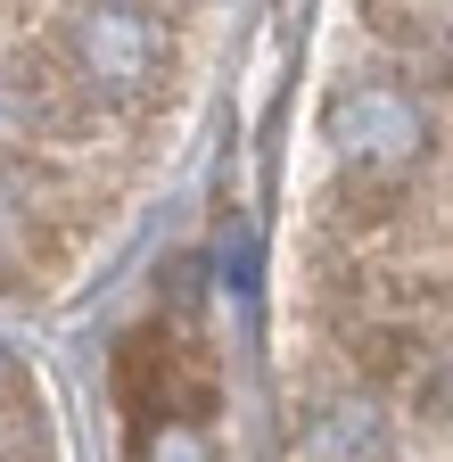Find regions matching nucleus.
<instances>
[{"mask_svg": "<svg viewBox=\"0 0 453 462\" xmlns=\"http://www.w3.org/2000/svg\"><path fill=\"white\" fill-rule=\"evenodd\" d=\"M67 50H75L83 83H99V91H140L157 75V58H165V33H157L149 9H75L67 17Z\"/></svg>", "mask_w": 453, "mask_h": 462, "instance_id": "f03ea898", "label": "nucleus"}, {"mask_svg": "<svg viewBox=\"0 0 453 462\" xmlns=\"http://www.w3.org/2000/svg\"><path fill=\"white\" fill-rule=\"evenodd\" d=\"M305 462H387V413L371 396H330L305 421Z\"/></svg>", "mask_w": 453, "mask_h": 462, "instance_id": "7ed1b4c3", "label": "nucleus"}, {"mask_svg": "<svg viewBox=\"0 0 453 462\" xmlns=\"http://www.w3.org/2000/svg\"><path fill=\"white\" fill-rule=\"evenodd\" d=\"M9 231H17V190L0 182V248H9Z\"/></svg>", "mask_w": 453, "mask_h": 462, "instance_id": "39448f33", "label": "nucleus"}, {"mask_svg": "<svg viewBox=\"0 0 453 462\" xmlns=\"http://www.w3.org/2000/svg\"><path fill=\"white\" fill-rule=\"evenodd\" d=\"M41 125H33V99H25V83L17 75H0V149H17V141H33Z\"/></svg>", "mask_w": 453, "mask_h": 462, "instance_id": "20e7f679", "label": "nucleus"}, {"mask_svg": "<svg viewBox=\"0 0 453 462\" xmlns=\"http://www.w3.org/2000/svg\"><path fill=\"white\" fill-rule=\"evenodd\" d=\"M0 380H9V356H0Z\"/></svg>", "mask_w": 453, "mask_h": 462, "instance_id": "423d86ee", "label": "nucleus"}, {"mask_svg": "<svg viewBox=\"0 0 453 462\" xmlns=\"http://www.w3.org/2000/svg\"><path fill=\"white\" fill-rule=\"evenodd\" d=\"M330 141L347 149V173H387V182H404V165L429 149V125L412 91L395 83H347L330 99Z\"/></svg>", "mask_w": 453, "mask_h": 462, "instance_id": "f257e3e1", "label": "nucleus"}]
</instances>
